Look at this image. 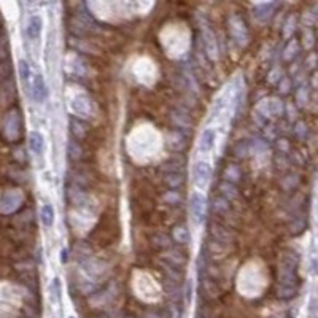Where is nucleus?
I'll list each match as a JSON object with an SVG mask.
<instances>
[{"mask_svg": "<svg viewBox=\"0 0 318 318\" xmlns=\"http://www.w3.org/2000/svg\"><path fill=\"white\" fill-rule=\"evenodd\" d=\"M67 259H68V250L64 248V250L61 251V261L62 263H67Z\"/></svg>", "mask_w": 318, "mask_h": 318, "instance_id": "obj_17", "label": "nucleus"}, {"mask_svg": "<svg viewBox=\"0 0 318 318\" xmlns=\"http://www.w3.org/2000/svg\"><path fill=\"white\" fill-rule=\"evenodd\" d=\"M18 205H19V196L15 191H10V193L3 194L2 202H0V207H2L3 212H13Z\"/></svg>", "mask_w": 318, "mask_h": 318, "instance_id": "obj_8", "label": "nucleus"}, {"mask_svg": "<svg viewBox=\"0 0 318 318\" xmlns=\"http://www.w3.org/2000/svg\"><path fill=\"white\" fill-rule=\"evenodd\" d=\"M95 318H107V317H104V315H100V317H95Z\"/></svg>", "mask_w": 318, "mask_h": 318, "instance_id": "obj_19", "label": "nucleus"}, {"mask_svg": "<svg viewBox=\"0 0 318 318\" xmlns=\"http://www.w3.org/2000/svg\"><path fill=\"white\" fill-rule=\"evenodd\" d=\"M145 318H159V317L156 314H151V312H148V314L145 315Z\"/></svg>", "mask_w": 318, "mask_h": 318, "instance_id": "obj_18", "label": "nucleus"}, {"mask_svg": "<svg viewBox=\"0 0 318 318\" xmlns=\"http://www.w3.org/2000/svg\"><path fill=\"white\" fill-rule=\"evenodd\" d=\"M29 146L35 155H42L45 151V138L38 131H32L29 134Z\"/></svg>", "mask_w": 318, "mask_h": 318, "instance_id": "obj_7", "label": "nucleus"}, {"mask_svg": "<svg viewBox=\"0 0 318 318\" xmlns=\"http://www.w3.org/2000/svg\"><path fill=\"white\" fill-rule=\"evenodd\" d=\"M215 140H216V132L212 127H207V129H204L202 134H201V138H199V151L201 153H208L213 150L215 146Z\"/></svg>", "mask_w": 318, "mask_h": 318, "instance_id": "obj_4", "label": "nucleus"}, {"mask_svg": "<svg viewBox=\"0 0 318 318\" xmlns=\"http://www.w3.org/2000/svg\"><path fill=\"white\" fill-rule=\"evenodd\" d=\"M205 207H207V199L205 196L199 191L191 194L189 197V212H191V218L196 223V225H201L204 221V216H205Z\"/></svg>", "mask_w": 318, "mask_h": 318, "instance_id": "obj_1", "label": "nucleus"}, {"mask_svg": "<svg viewBox=\"0 0 318 318\" xmlns=\"http://www.w3.org/2000/svg\"><path fill=\"white\" fill-rule=\"evenodd\" d=\"M212 177V165L207 161H196L193 165V183L197 188H204Z\"/></svg>", "mask_w": 318, "mask_h": 318, "instance_id": "obj_2", "label": "nucleus"}, {"mask_svg": "<svg viewBox=\"0 0 318 318\" xmlns=\"http://www.w3.org/2000/svg\"><path fill=\"white\" fill-rule=\"evenodd\" d=\"M158 239H161V242H158V247L159 248H169L170 247V237L169 235H164V234H159V235H156Z\"/></svg>", "mask_w": 318, "mask_h": 318, "instance_id": "obj_16", "label": "nucleus"}, {"mask_svg": "<svg viewBox=\"0 0 318 318\" xmlns=\"http://www.w3.org/2000/svg\"><path fill=\"white\" fill-rule=\"evenodd\" d=\"M172 235H174V240L180 242V244H186L189 240V231L186 229V226H177Z\"/></svg>", "mask_w": 318, "mask_h": 318, "instance_id": "obj_11", "label": "nucleus"}, {"mask_svg": "<svg viewBox=\"0 0 318 318\" xmlns=\"http://www.w3.org/2000/svg\"><path fill=\"white\" fill-rule=\"evenodd\" d=\"M164 318H182V312L177 304H169L164 309Z\"/></svg>", "mask_w": 318, "mask_h": 318, "instance_id": "obj_13", "label": "nucleus"}, {"mask_svg": "<svg viewBox=\"0 0 318 318\" xmlns=\"http://www.w3.org/2000/svg\"><path fill=\"white\" fill-rule=\"evenodd\" d=\"M30 94L32 97L35 99V102H43L48 97V86L45 83L43 75L37 73L34 76V81H32V88H30Z\"/></svg>", "mask_w": 318, "mask_h": 318, "instance_id": "obj_3", "label": "nucleus"}, {"mask_svg": "<svg viewBox=\"0 0 318 318\" xmlns=\"http://www.w3.org/2000/svg\"><path fill=\"white\" fill-rule=\"evenodd\" d=\"M278 297H282V299H290V297H293L296 295V290L293 288V286H288V285H282L278 288Z\"/></svg>", "mask_w": 318, "mask_h": 318, "instance_id": "obj_15", "label": "nucleus"}, {"mask_svg": "<svg viewBox=\"0 0 318 318\" xmlns=\"http://www.w3.org/2000/svg\"><path fill=\"white\" fill-rule=\"evenodd\" d=\"M18 126H19V113L18 112H11L8 114V118H6V123H5V132L13 131L11 142H16L18 137H19V132H21V129H19Z\"/></svg>", "mask_w": 318, "mask_h": 318, "instance_id": "obj_6", "label": "nucleus"}, {"mask_svg": "<svg viewBox=\"0 0 318 318\" xmlns=\"http://www.w3.org/2000/svg\"><path fill=\"white\" fill-rule=\"evenodd\" d=\"M40 218H42V223L46 227L53 226V223H54V208H53V205H49V204H45V205L42 207Z\"/></svg>", "mask_w": 318, "mask_h": 318, "instance_id": "obj_10", "label": "nucleus"}, {"mask_svg": "<svg viewBox=\"0 0 318 318\" xmlns=\"http://www.w3.org/2000/svg\"><path fill=\"white\" fill-rule=\"evenodd\" d=\"M25 34L30 38L32 42H35L40 38L42 34V18L38 15H34L29 18V23H27V27H25Z\"/></svg>", "mask_w": 318, "mask_h": 318, "instance_id": "obj_5", "label": "nucleus"}, {"mask_svg": "<svg viewBox=\"0 0 318 318\" xmlns=\"http://www.w3.org/2000/svg\"><path fill=\"white\" fill-rule=\"evenodd\" d=\"M165 183H167L170 188H178L183 183V178L182 175H178V172H172V174L165 177Z\"/></svg>", "mask_w": 318, "mask_h": 318, "instance_id": "obj_14", "label": "nucleus"}, {"mask_svg": "<svg viewBox=\"0 0 318 318\" xmlns=\"http://www.w3.org/2000/svg\"><path fill=\"white\" fill-rule=\"evenodd\" d=\"M18 70H19V76H21V80L24 83V86L27 88V91L30 92V88H32V83H30V66L27 61H19L18 62Z\"/></svg>", "mask_w": 318, "mask_h": 318, "instance_id": "obj_9", "label": "nucleus"}, {"mask_svg": "<svg viewBox=\"0 0 318 318\" xmlns=\"http://www.w3.org/2000/svg\"><path fill=\"white\" fill-rule=\"evenodd\" d=\"M220 189H221V194L225 196L227 201L234 199V197L237 196V191H235V186L232 183H223L220 186Z\"/></svg>", "mask_w": 318, "mask_h": 318, "instance_id": "obj_12", "label": "nucleus"}]
</instances>
